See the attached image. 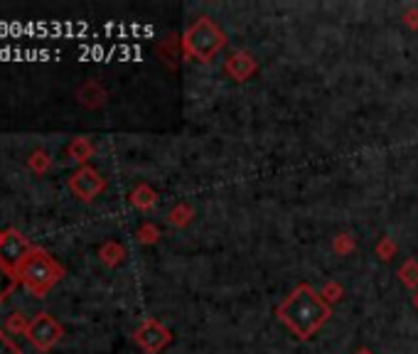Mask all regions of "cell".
<instances>
[{
	"label": "cell",
	"mask_w": 418,
	"mask_h": 354,
	"mask_svg": "<svg viewBox=\"0 0 418 354\" xmlns=\"http://www.w3.org/2000/svg\"><path fill=\"white\" fill-rule=\"evenodd\" d=\"M276 317L286 325L291 335L305 342L312 340L330 322L332 305L310 283H298L286 296V301L276 308Z\"/></svg>",
	"instance_id": "obj_1"
},
{
	"label": "cell",
	"mask_w": 418,
	"mask_h": 354,
	"mask_svg": "<svg viewBox=\"0 0 418 354\" xmlns=\"http://www.w3.org/2000/svg\"><path fill=\"white\" fill-rule=\"evenodd\" d=\"M227 44H229L227 32L212 18H207V15H200L197 20H192L180 37V47L185 59L200 64L214 62L227 49Z\"/></svg>",
	"instance_id": "obj_2"
},
{
	"label": "cell",
	"mask_w": 418,
	"mask_h": 354,
	"mask_svg": "<svg viewBox=\"0 0 418 354\" xmlns=\"http://www.w3.org/2000/svg\"><path fill=\"white\" fill-rule=\"evenodd\" d=\"M18 278L34 298H44L64 278V266L57 258L49 256L44 248L34 246L25 263L20 266Z\"/></svg>",
	"instance_id": "obj_3"
},
{
	"label": "cell",
	"mask_w": 418,
	"mask_h": 354,
	"mask_svg": "<svg viewBox=\"0 0 418 354\" xmlns=\"http://www.w3.org/2000/svg\"><path fill=\"white\" fill-rule=\"evenodd\" d=\"M62 337H64L62 322L54 315H49V312H37L32 317V322H30V330L25 335V340L37 352H52L62 342Z\"/></svg>",
	"instance_id": "obj_4"
},
{
	"label": "cell",
	"mask_w": 418,
	"mask_h": 354,
	"mask_svg": "<svg viewBox=\"0 0 418 354\" xmlns=\"http://www.w3.org/2000/svg\"><path fill=\"white\" fill-rule=\"evenodd\" d=\"M32 248L34 246L18 229H3V234H0V266L18 276L20 266L25 263V258L30 256Z\"/></svg>",
	"instance_id": "obj_5"
},
{
	"label": "cell",
	"mask_w": 418,
	"mask_h": 354,
	"mask_svg": "<svg viewBox=\"0 0 418 354\" xmlns=\"http://www.w3.org/2000/svg\"><path fill=\"white\" fill-rule=\"evenodd\" d=\"M133 342L146 354H160L172 345V332L156 317H146L133 332Z\"/></svg>",
	"instance_id": "obj_6"
},
{
	"label": "cell",
	"mask_w": 418,
	"mask_h": 354,
	"mask_svg": "<svg viewBox=\"0 0 418 354\" xmlns=\"http://www.w3.org/2000/svg\"><path fill=\"white\" fill-rule=\"evenodd\" d=\"M69 189H72L74 197L82 199V202H94V199L106 189V179L101 177L99 170H94L91 165H84V167H79L77 172H72V177H69Z\"/></svg>",
	"instance_id": "obj_7"
},
{
	"label": "cell",
	"mask_w": 418,
	"mask_h": 354,
	"mask_svg": "<svg viewBox=\"0 0 418 354\" xmlns=\"http://www.w3.org/2000/svg\"><path fill=\"white\" fill-rule=\"evenodd\" d=\"M258 72V59L253 57L248 49H234L227 59H224V74L232 82H246L248 77Z\"/></svg>",
	"instance_id": "obj_8"
},
{
	"label": "cell",
	"mask_w": 418,
	"mask_h": 354,
	"mask_svg": "<svg viewBox=\"0 0 418 354\" xmlns=\"http://www.w3.org/2000/svg\"><path fill=\"white\" fill-rule=\"evenodd\" d=\"M77 99H79V103H82L84 108H89V111H96V108H101L103 103H106L108 94H106V89H103L101 84L91 79V82H87V84H82V87H79Z\"/></svg>",
	"instance_id": "obj_9"
},
{
	"label": "cell",
	"mask_w": 418,
	"mask_h": 354,
	"mask_svg": "<svg viewBox=\"0 0 418 354\" xmlns=\"http://www.w3.org/2000/svg\"><path fill=\"white\" fill-rule=\"evenodd\" d=\"M128 202H131L136 209H141V212H151V209L158 204V192L148 182H141V184H136V187L131 189V194H128Z\"/></svg>",
	"instance_id": "obj_10"
},
{
	"label": "cell",
	"mask_w": 418,
	"mask_h": 354,
	"mask_svg": "<svg viewBox=\"0 0 418 354\" xmlns=\"http://www.w3.org/2000/svg\"><path fill=\"white\" fill-rule=\"evenodd\" d=\"M96 153V146H94L89 138H74L72 143L67 146V156L72 158L74 163H79V167H84Z\"/></svg>",
	"instance_id": "obj_11"
},
{
	"label": "cell",
	"mask_w": 418,
	"mask_h": 354,
	"mask_svg": "<svg viewBox=\"0 0 418 354\" xmlns=\"http://www.w3.org/2000/svg\"><path fill=\"white\" fill-rule=\"evenodd\" d=\"M99 258L106 268H116L126 261V246L118 241H103L99 246Z\"/></svg>",
	"instance_id": "obj_12"
},
{
	"label": "cell",
	"mask_w": 418,
	"mask_h": 354,
	"mask_svg": "<svg viewBox=\"0 0 418 354\" xmlns=\"http://www.w3.org/2000/svg\"><path fill=\"white\" fill-rule=\"evenodd\" d=\"M167 222H170L172 227H177V229L190 227V224L195 222V209H192V204L190 202L175 204V207L167 212Z\"/></svg>",
	"instance_id": "obj_13"
},
{
	"label": "cell",
	"mask_w": 418,
	"mask_h": 354,
	"mask_svg": "<svg viewBox=\"0 0 418 354\" xmlns=\"http://www.w3.org/2000/svg\"><path fill=\"white\" fill-rule=\"evenodd\" d=\"M399 281L404 283L409 291H418V258H406L404 263L399 266Z\"/></svg>",
	"instance_id": "obj_14"
},
{
	"label": "cell",
	"mask_w": 418,
	"mask_h": 354,
	"mask_svg": "<svg viewBox=\"0 0 418 354\" xmlns=\"http://www.w3.org/2000/svg\"><path fill=\"white\" fill-rule=\"evenodd\" d=\"M27 167L34 172V175H47L49 167H52V156H49V153L44 151V148H37V151L30 153Z\"/></svg>",
	"instance_id": "obj_15"
},
{
	"label": "cell",
	"mask_w": 418,
	"mask_h": 354,
	"mask_svg": "<svg viewBox=\"0 0 418 354\" xmlns=\"http://www.w3.org/2000/svg\"><path fill=\"white\" fill-rule=\"evenodd\" d=\"M30 322L32 320H27L25 317V312H20V310H15V312H10L8 317H5V325H3V330L8 332V335H27V330H30Z\"/></svg>",
	"instance_id": "obj_16"
},
{
	"label": "cell",
	"mask_w": 418,
	"mask_h": 354,
	"mask_svg": "<svg viewBox=\"0 0 418 354\" xmlns=\"http://www.w3.org/2000/svg\"><path fill=\"white\" fill-rule=\"evenodd\" d=\"M18 286H20V278L15 276V273L5 271V268L0 266V305L8 301V296H13V291Z\"/></svg>",
	"instance_id": "obj_17"
},
{
	"label": "cell",
	"mask_w": 418,
	"mask_h": 354,
	"mask_svg": "<svg viewBox=\"0 0 418 354\" xmlns=\"http://www.w3.org/2000/svg\"><path fill=\"white\" fill-rule=\"evenodd\" d=\"M355 248H357V241H355V236H352V234L342 232V234H337V236L332 239V251H335L337 256H347V253H352Z\"/></svg>",
	"instance_id": "obj_18"
},
{
	"label": "cell",
	"mask_w": 418,
	"mask_h": 354,
	"mask_svg": "<svg viewBox=\"0 0 418 354\" xmlns=\"http://www.w3.org/2000/svg\"><path fill=\"white\" fill-rule=\"evenodd\" d=\"M374 253L381 258V261H391V258L399 253V244H396L391 236H381L379 241H376V246H374Z\"/></svg>",
	"instance_id": "obj_19"
},
{
	"label": "cell",
	"mask_w": 418,
	"mask_h": 354,
	"mask_svg": "<svg viewBox=\"0 0 418 354\" xmlns=\"http://www.w3.org/2000/svg\"><path fill=\"white\" fill-rule=\"evenodd\" d=\"M136 239L141 244H146V246H153V244L160 241V229H158L153 222H146V224H141V227H138Z\"/></svg>",
	"instance_id": "obj_20"
},
{
	"label": "cell",
	"mask_w": 418,
	"mask_h": 354,
	"mask_svg": "<svg viewBox=\"0 0 418 354\" xmlns=\"http://www.w3.org/2000/svg\"><path fill=\"white\" fill-rule=\"evenodd\" d=\"M320 296L325 298L330 305H335V303H340L342 298H345V288H342V283H337V281H327L325 286L320 288Z\"/></svg>",
	"instance_id": "obj_21"
},
{
	"label": "cell",
	"mask_w": 418,
	"mask_h": 354,
	"mask_svg": "<svg viewBox=\"0 0 418 354\" xmlns=\"http://www.w3.org/2000/svg\"><path fill=\"white\" fill-rule=\"evenodd\" d=\"M0 354H23V350L18 347V342H15L3 327H0Z\"/></svg>",
	"instance_id": "obj_22"
},
{
	"label": "cell",
	"mask_w": 418,
	"mask_h": 354,
	"mask_svg": "<svg viewBox=\"0 0 418 354\" xmlns=\"http://www.w3.org/2000/svg\"><path fill=\"white\" fill-rule=\"evenodd\" d=\"M401 23H404L409 30H418V8L416 5H411V8H406L404 13H401Z\"/></svg>",
	"instance_id": "obj_23"
},
{
	"label": "cell",
	"mask_w": 418,
	"mask_h": 354,
	"mask_svg": "<svg viewBox=\"0 0 418 354\" xmlns=\"http://www.w3.org/2000/svg\"><path fill=\"white\" fill-rule=\"evenodd\" d=\"M355 354H374V352H372V350H367V347H360V350H357Z\"/></svg>",
	"instance_id": "obj_24"
},
{
	"label": "cell",
	"mask_w": 418,
	"mask_h": 354,
	"mask_svg": "<svg viewBox=\"0 0 418 354\" xmlns=\"http://www.w3.org/2000/svg\"><path fill=\"white\" fill-rule=\"evenodd\" d=\"M411 303H414V308H416V310H418V291L414 293V298H411Z\"/></svg>",
	"instance_id": "obj_25"
}]
</instances>
